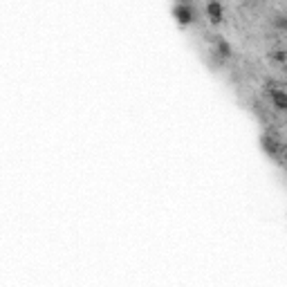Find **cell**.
<instances>
[{"instance_id":"cell-1","label":"cell","mask_w":287,"mask_h":287,"mask_svg":"<svg viewBox=\"0 0 287 287\" xmlns=\"http://www.w3.org/2000/svg\"><path fill=\"white\" fill-rule=\"evenodd\" d=\"M175 18L182 25H188L191 20H193V14H191V9H188L186 5H177L175 7Z\"/></svg>"},{"instance_id":"cell-2","label":"cell","mask_w":287,"mask_h":287,"mask_svg":"<svg viewBox=\"0 0 287 287\" xmlns=\"http://www.w3.org/2000/svg\"><path fill=\"white\" fill-rule=\"evenodd\" d=\"M206 12H209V16H211L213 23H220L222 20V7L218 5L216 0L213 2H209V7H206Z\"/></svg>"},{"instance_id":"cell-3","label":"cell","mask_w":287,"mask_h":287,"mask_svg":"<svg viewBox=\"0 0 287 287\" xmlns=\"http://www.w3.org/2000/svg\"><path fill=\"white\" fill-rule=\"evenodd\" d=\"M274 103L278 110H285L287 103H285V94H283V90H278V92H274Z\"/></svg>"},{"instance_id":"cell-4","label":"cell","mask_w":287,"mask_h":287,"mask_svg":"<svg viewBox=\"0 0 287 287\" xmlns=\"http://www.w3.org/2000/svg\"><path fill=\"white\" fill-rule=\"evenodd\" d=\"M265 148H267L270 152H276V148H278V146H276L274 139H265Z\"/></svg>"}]
</instances>
